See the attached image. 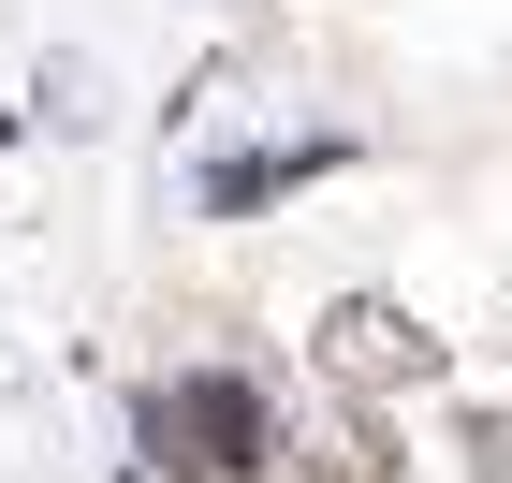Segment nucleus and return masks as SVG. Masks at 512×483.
Returning <instances> with one entry per match:
<instances>
[{
	"label": "nucleus",
	"mask_w": 512,
	"mask_h": 483,
	"mask_svg": "<svg viewBox=\"0 0 512 483\" xmlns=\"http://www.w3.org/2000/svg\"><path fill=\"white\" fill-rule=\"evenodd\" d=\"M147 440L176 454L191 483H235V469H264V396H249V381H161Z\"/></svg>",
	"instance_id": "nucleus-2"
},
{
	"label": "nucleus",
	"mask_w": 512,
	"mask_h": 483,
	"mask_svg": "<svg viewBox=\"0 0 512 483\" xmlns=\"http://www.w3.org/2000/svg\"><path fill=\"white\" fill-rule=\"evenodd\" d=\"M322 381H337V396H425L439 381V337L410 308H395V293H337V308H322Z\"/></svg>",
	"instance_id": "nucleus-1"
},
{
	"label": "nucleus",
	"mask_w": 512,
	"mask_h": 483,
	"mask_svg": "<svg viewBox=\"0 0 512 483\" xmlns=\"http://www.w3.org/2000/svg\"><path fill=\"white\" fill-rule=\"evenodd\" d=\"M308 483H395V454H381V410H366V396H337V425L308 440Z\"/></svg>",
	"instance_id": "nucleus-3"
},
{
	"label": "nucleus",
	"mask_w": 512,
	"mask_h": 483,
	"mask_svg": "<svg viewBox=\"0 0 512 483\" xmlns=\"http://www.w3.org/2000/svg\"><path fill=\"white\" fill-rule=\"evenodd\" d=\"M454 454H469V483H512V410H454Z\"/></svg>",
	"instance_id": "nucleus-4"
}]
</instances>
